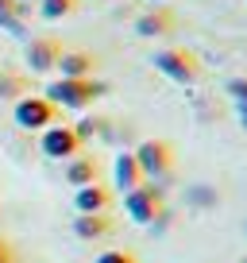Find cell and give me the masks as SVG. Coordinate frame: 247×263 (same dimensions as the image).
I'll list each match as a JSON object with an SVG mask.
<instances>
[{
	"label": "cell",
	"mask_w": 247,
	"mask_h": 263,
	"mask_svg": "<svg viewBox=\"0 0 247 263\" xmlns=\"http://www.w3.org/2000/svg\"><path fill=\"white\" fill-rule=\"evenodd\" d=\"M8 263H16V259H8Z\"/></svg>",
	"instance_id": "44dd1931"
},
{
	"label": "cell",
	"mask_w": 247,
	"mask_h": 263,
	"mask_svg": "<svg viewBox=\"0 0 247 263\" xmlns=\"http://www.w3.org/2000/svg\"><path fill=\"white\" fill-rule=\"evenodd\" d=\"M100 58L93 54V50H81V47H62V54H58V74L62 78H93L97 74Z\"/></svg>",
	"instance_id": "ba28073f"
},
{
	"label": "cell",
	"mask_w": 247,
	"mask_h": 263,
	"mask_svg": "<svg viewBox=\"0 0 247 263\" xmlns=\"http://www.w3.org/2000/svg\"><path fill=\"white\" fill-rule=\"evenodd\" d=\"M62 178H66L74 190L93 186V182H100V163L81 151V155H74V159H66V163H62Z\"/></svg>",
	"instance_id": "30bf717a"
},
{
	"label": "cell",
	"mask_w": 247,
	"mask_h": 263,
	"mask_svg": "<svg viewBox=\"0 0 247 263\" xmlns=\"http://www.w3.org/2000/svg\"><path fill=\"white\" fill-rule=\"evenodd\" d=\"M112 178H116V190H120V194H128V190H135L139 182H147L132 151H120V155L112 159Z\"/></svg>",
	"instance_id": "4fadbf2b"
},
{
	"label": "cell",
	"mask_w": 247,
	"mask_h": 263,
	"mask_svg": "<svg viewBox=\"0 0 247 263\" xmlns=\"http://www.w3.org/2000/svg\"><path fill=\"white\" fill-rule=\"evenodd\" d=\"M236 112H239V128L247 132V105H236Z\"/></svg>",
	"instance_id": "ffe728a7"
},
{
	"label": "cell",
	"mask_w": 247,
	"mask_h": 263,
	"mask_svg": "<svg viewBox=\"0 0 247 263\" xmlns=\"http://www.w3.org/2000/svg\"><path fill=\"white\" fill-rule=\"evenodd\" d=\"M116 229L112 213H77L74 217V236L77 240H105Z\"/></svg>",
	"instance_id": "7c38bea8"
},
{
	"label": "cell",
	"mask_w": 247,
	"mask_h": 263,
	"mask_svg": "<svg viewBox=\"0 0 247 263\" xmlns=\"http://www.w3.org/2000/svg\"><path fill=\"white\" fill-rule=\"evenodd\" d=\"M97 263H139V255L128 252V248H108V252L97 255Z\"/></svg>",
	"instance_id": "2e32d148"
},
{
	"label": "cell",
	"mask_w": 247,
	"mask_h": 263,
	"mask_svg": "<svg viewBox=\"0 0 247 263\" xmlns=\"http://www.w3.org/2000/svg\"><path fill=\"white\" fill-rule=\"evenodd\" d=\"M81 8V0H39V16L43 20H66Z\"/></svg>",
	"instance_id": "5bb4252c"
},
{
	"label": "cell",
	"mask_w": 247,
	"mask_h": 263,
	"mask_svg": "<svg viewBox=\"0 0 247 263\" xmlns=\"http://www.w3.org/2000/svg\"><path fill=\"white\" fill-rule=\"evenodd\" d=\"M228 97L236 101V105H247V78H232L228 82Z\"/></svg>",
	"instance_id": "ac0fdd59"
},
{
	"label": "cell",
	"mask_w": 247,
	"mask_h": 263,
	"mask_svg": "<svg viewBox=\"0 0 247 263\" xmlns=\"http://www.w3.org/2000/svg\"><path fill=\"white\" fill-rule=\"evenodd\" d=\"M100 93H105V85L93 82V78H58V82H50L47 101H54L58 108H70V112H81Z\"/></svg>",
	"instance_id": "6da1fadb"
},
{
	"label": "cell",
	"mask_w": 247,
	"mask_h": 263,
	"mask_svg": "<svg viewBox=\"0 0 247 263\" xmlns=\"http://www.w3.org/2000/svg\"><path fill=\"white\" fill-rule=\"evenodd\" d=\"M166 209V197L155 182H139L135 190L123 194V213L132 217L135 224H155V217Z\"/></svg>",
	"instance_id": "277c9868"
},
{
	"label": "cell",
	"mask_w": 247,
	"mask_h": 263,
	"mask_svg": "<svg viewBox=\"0 0 247 263\" xmlns=\"http://www.w3.org/2000/svg\"><path fill=\"white\" fill-rule=\"evenodd\" d=\"M39 151L47 159H54V163H66V159H74V155H81L85 151V143H81V136L74 132V124H50L47 132L39 136Z\"/></svg>",
	"instance_id": "5b68a950"
},
{
	"label": "cell",
	"mask_w": 247,
	"mask_h": 263,
	"mask_svg": "<svg viewBox=\"0 0 247 263\" xmlns=\"http://www.w3.org/2000/svg\"><path fill=\"white\" fill-rule=\"evenodd\" d=\"M8 259H16V255H12V244L0 236V263H8Z\"/></svg>",
	"instance_id": "d6986e66"
},
{
	"label": "cell",
	"mask_w": 247,
	"mask_h": 263,
	"mask_svg": "<svg viewBox=\"0 0 247 263\" xmlns=\"http://www.w3.org/2000/svg\"><path fill=\"white\" fill-rule=\"evenodd\" d=\"M0 97H8V101L27 97V82L19 74H0Z\"/></svg>",
	"instance_id": "9a60e30c"
},
{
	"label": "cell",
	"mask_w": 247,
	"mask_h": 263,
	"mask_svg": "<svg viewBox=\"0 0 247 263\" xmlns=\"http://www.w3.org/2000/svg\"><path fill=\"white\" fill-rule=\"evenodd\" d=\"M243 263H247V259H243Z\"/></svg>",
	"instance_id": "7402d4cb"
},
{
	"label": "cell",
	"mask_w": 247,
	"mask_h": 263,
	"mask_svg": "<svg viewBox=\"0 0 247 263\" xmlns=\"http://www.w3.org/2000/svg\"><path fill=\"white\" fill-rule=\"evenodd\" d=\"M155 70L158 74H166L170 82H178V85H193V82H201V58L193 54V50H186V47H166V50H155Z\"/></svg>",
	"instance_id": "3957f363"
},
{
	"label": "cell",
	"mask_w": 247,
	"mask_h": 263,
	"mask_svg": "<svg viewBox=\"0 0 247 263\" xmlns=\"http://www.w3.org/2000/svg\"><path fill=\"white\" fill-rule=\"evenodd\" d=\"M74 209L77 213H112V190H108L105 182L74 190Z\"/></svg>",
	"instance_id": "8fae6325"
},
{
	"label": "cell",
	"mask_w": 247,
	"mask_h": 263,
	"mask_svg": "<svg viewBox=\"0 0 247 263\" xmlns=\"http://www.w3.org/2000/svg\"><path fill=\"white\" fill-rule=\"evenodd\" d=\"M12 120L24 132H47L50 124L62 120V108H58L54 101L39 97V93H27V97H19L16 105H12Z\"/></svg>",
	"instance_id": "7a4b0ae2"
},
{
	"label": "cell",
	"mask_w": 247,
	"mask_h": 263,
	"mask_svg": "<svg viewBox=\"0 0 247 263\" xmlns=\"http://www.w3.org/2000/svg\"><path fill=\"white\" fill-rule=\"evenodd\" d=\"M132 155H135V163H139V171H143L147 182L166 178V174L174 171V143H166V140H143Z\"/></svg>",
	"instance_id": "8992f818"
},
{
	"label": "cell",
	"mask_w": 247,
	"mask_h": 263,
	"mask_svg": "<svg viewBox=\"0 0 247 263\" xmlns=\"http://www.w3.org/2000/svg\"><path fill=\"white\" fill-rule=\"evenodd\" d=\"M174 27H178V16L170 8H151L143 16H135V35L139 39H166V35H174Z\"/></svg>",
	"instance_id": "9c48e42d"
},
{
	"label": "cell",
	"mask_w": 247,
	"mask_h": 263,
	"mask_svg": "<svg viewBox=\"0 0 247 263\" xmlns=\"http://www.w3.org/2000/svg\"><path fill=\"white\" fill-rule=\"evenodd\" d=\"M58 54H62V43L54 35H35L27 43V70L31 74H50L58 66Z\"/></svg>",
	"instance_id": "52a82bcc"
},
{
	"label": "cell",
	"mask_w": 247,
	"mask_h": 263,
	"mask_svg": "<svg viewBox=\"0 0 247 263\" xmlns=\"http://www.w3.org/2000/svg\"><path fill=\"white\" fill-rule=\"evenodd\" d=\"M24 12L19 0H0V27H16V16Z\"/></svg>",
	"instance_id": "e0dca14e"
}]
</instances>
